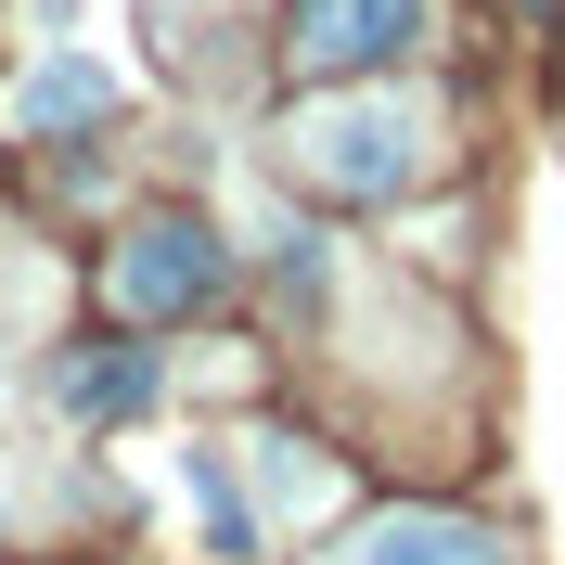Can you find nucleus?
Returning a JSON list of instances; mask_svg holds the SVG:
<instances>
[{
	"label": "nucleus",
	"mask_w": 565,
	"mask_h": 565,
	"mask_svg": "<svg viewBox=\"0 0 565 565\" xmlns=\"http://www.w3.org/2000/svg\"><path fill=\"white\" fill-rule=\"evenodd\" d=\"M282 168L309 180L321 206H386V193H412V168H424V104H398V90L309 104L296 129H282Z\"/></svg>",
	"instance_id": "1"
},
{
	"label": "nucleus",
	"mask_w": 565,
	"mask_h": 565,
	"mask_svg": "<svg viewBox=\"0 0 565 565\" xmlns=\"http://www.w3.org/2000/svg\"><path fill=\"white\" fill-rule=\"evenodd\" d=\"M218 282H232V245H218L193 206H154V218H129V245L104 257V296L129 321H180V309H206Z\"/></svg>",
	"instance_id": "2"
},
{
	"label": "nucleus",
	"mask_w": 565,
	"mask_h": 565,
	"mask_svg": "<svg viewBox=\"0 0 565 565\" xmlns=\"http://www.w3.org/2000/svg\"><path fill=\"white\" fill-rule=\"evenodd\" d=\"M424 39V0H296V65L309 77H373V65H398Z\"/></svg>",
	"instance_id": "3"
},
{
	"label": "nucleus",
	"mask_w": 565,
	"mask_h": 565,
	"mask_svg": "<svg viewBox=\"0 0 565 565\" xmlns=\"http://www.w3.org/2000/svg\"><path fill=\"white\" fill-rule=\"evenodd\" d=\"M154 386H168V373H154V348H77V360H52V373H39V398H52L65 424L154 412Z\"/></svg>",
	"instance_id": "4"
},
{
	"label": "nucleus",
	"mask_w": 565,
	"mask_h": 565,
	"mask_svg": "<svg viewBox=\"0 0 565 565\" xmlns=\"http://www.w3.org/2000/svg\"><path fill=\"white\" fill-rule=\"evenodd\" d=\"M334 565H514V553L462 514H373V527L334 540Z\"/></svg>",
	"instance_id": "5"
},
{
	"label": "nucleus",
	"mask_w": 565,
	"mask_h": 565,
	"mask_svg": "<svg viewBox=\"0 0 565 565\" xmlns=\"http://www.w3.org/2000/svg\"><path fill=\"white\" fill-rule=\"evenodd\" d=\"M13 116H26L39 141H77V129H104V116H116V77L90 65V52H39L26 90H13Z\"/></svg>",
	"instance_id": "6"
}]
</instances>
